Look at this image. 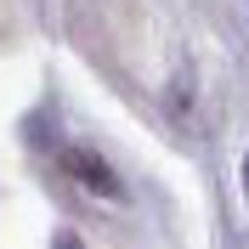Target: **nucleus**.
I'll list each match as a JSON object with an SVG mask.
<instances>
[{
  "label": "nucleus",
  "instance_id": "1",
  "mask_svg": "<svg viewBox=\"0 0 249 249\" xmlns=\"http://www.w3.org/2000/svg\"><path fill=\"white\" fill-rule=\"evenodd\" d=\"M62 164H68V176H79V187H91L96 198H119V181H113V170H108L96 153L68 147V153H62Z\"/></svg>",
  "mask_w": 249,
  "mask_h": 249
},
{
  "label": "nucleus",
  "instance_id": "2",
  "mask_svg": "<svg viewBox=\"0 0 249 249\" xmlns=\"http://www.w3.org/2000/svg\"><path fill=\"white\" fill-rule=\"evenodd\" d=\"M244 193H249V153H244Z\"/></svg>",
  "mask_w": 249,
  "mask_h": 249
}]
</instances>
